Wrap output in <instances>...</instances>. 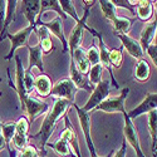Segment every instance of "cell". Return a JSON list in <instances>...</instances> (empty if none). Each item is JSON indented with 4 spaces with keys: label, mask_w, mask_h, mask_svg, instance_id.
<instances>
[{
    "label": "cell",
    "mask_w": 157,
    "mask_h": 157,
    "mask_svg": "<svg viewBox=\"0 0 157 157\" xmlns=\"http://www.w3.org/2000/svg\"><path fill=\"white\" fill-rule=\"evenodd\" d=\"M72 103L73 102L67 101V99L57 98L53 103V107H50L49 111L47 112V116L44 117V120L42 122V127L39 129V132L29 137V138H34L35 141L40 143V152H47L45 146L49 138L52 137V135H53L58 121L63 116H65L67 111L72 107Z\"/></svg>",
    "instance_id": "7a4b0ae2"
},
{
    "label": "cell",
    "mask_w": 157,
    "mask_h": 157,
    "mask_svg": "<svg viewBox=\"0 0 157 157\" xmlns=\"http://www.w3.org/2000/svg\"><path fill=\"white\" fill-rule=\"evenodd\" d=\"M47 145L53 150L58 156H60V157H75L74 156V153L72 152V150H71V147H69V145L67 142H65V140H63L62 137L57 141V142H54V143H47Z\"/></svg>",
    "instance_id": "cb8c5ba5"
},
{
    "label": "cell",
    "mask_w": 157,
    "mask_h": 157,
    "mask_svg": "<svg viewBox=\"0 0 157 157\" xmlns=\"http://www.w3.org/2000/svg\"><path fill=\"white\" fill-rule=\"evenodd\" d=\"M29 121L27 117H20V118L15 122V132L20 135H28L29 131Z\"/></svg>",
    "instance_id": "d6a6232c"
},
{
    "label": "cell",
    "mask_w": 157,
    "mask_h": 157,
    "mask_svg": "<svg viewBox=\"0 0 157 157\" xmlns=\"http://www.w3.org/2000/svg\"><path fill=\"white\" fill-rule=\"evenodd\" d=\"M49 10L56 11L62 20L63 19L65 20L68 18V15H65L63 13V10L60 9V5H59L58 0H40V13H39V19H42V17L44 15V13H47Z\"/></svg>",
    "instance_id": "44dd1931"
},
{
    "label": "cell",
    "mask_w": 157,
    "mask_h": 157,
    "mask_svg": "<svg viewBox=\"0 0 157 157\" xmlns=\"http://www.w3.org/2000/svg\"><path fill=\"white\" fill-rule=\"evenodd\" d=\"M127 2H128L131 5H132V6H133V5H137V4L141 2V0H127Z\"/></svg>",
    "instance_id": "7bdbcfd3"
},
{
    "label": "cell",
    "mask_w": 157,
    "mask_h": 157,
    "mask_svg": "<svg viewBox=\"0 0 157 157\" xmlns=\"http://www.w3.org/2000/svg\"><path fill=\"white\" fill-rule=\"evenodd\" d=\"M109 87H111V83L108 81H101L98 84L94 86V89L90 92V97L88 98L87 103L81 108L83 111H86V112L93 111L101 102H103L106 98H108Z\"/></svg>",
    "instance_id": "8992f818"
},
{
    "label": "cell",
    "mask_w": 157,
    "mask_h": 157,
    "mask_svg": "<svg viewBox=\"0 0 157 157\" xmlns=\"http://www.w3.org/2000/svg\"><path fill=\"white\" fill-rule=\"evenodd\" d=\"M18 0H6V8H5V21H4V29H3V39L6 34V29L9 25L15 19V11H17Z\"/></svg>",
    "instance_id": "484cf974"
},
{
    "label": "cell",
    "mask_w": 157,
    "mask_h": 157,
    "mask_svg": "<svg viewBox=\"0 0 157 157\" xmlns=\"http://www.w3.org/2000/svg\"><path fill=\"white\" fill-rule=\"evenodd\" d=\"M102 72H103V68L101 64H96V65H92L88 72V81L90 84H98L101 81H102Z\"/></svg>",
    "instance_id": "4dcf8cb0"
},
{
    "label": "cell",
    "mask_w": 157,
    "mask_h": 157,
    "mask_svg": "<svg viewBox=\"0 0 157 157\" xmlns=\"http://www.w3.org/2000/svg\"><path fill=\"white\" fill-rule=\"evenodd\" d=\"M3 96V92H0V97H2Z\"/></svg>",
    "instance_id": "bcb514c9"
},
{
    "label": "cell",
    "mask_w": 157,
    "mask_h": 157,
    "mask_svg": "<svg viewBox=\"0 0 157 157\" xmlns=\"http://www.w3.org/2000/svg\"><path fill=\"white\" fill-rule=\"evenodd\" d=\"M156 32H157V21L156 19L152 20L150 24H147L145 28L141 32V38H140V45L142 48V50L145 52L147 49L148 45L153 44L152 42L156 38Z\"/></svg>",
    "instance_id": "e0dca14e"
},
{
    "label": "cell",
    "mask_w": 157,
    "mask_h": 157,
    "mask_svg": "<svg viewBox=\"0 0 157 157\" xmlns=\"http://www.w3.org/2000/svg\"><path fill=\"white\" fill-rule=\"evenodd\" d=\"M123 116H124V127H123L124 141H126L127 143H129L131 147L135 150L136 157H146L145 153H143V151H142L141 143H140V137H138L137 129H136V127H135L132 120L128 118L127 112H124Z\"/></svg>",
    "instance_id": "52a82bcc"
},
{
    "label": "cell",
    "mask_w": 157,
    "mask_h": 157,
    "mask_svg": "<svg viewBox=\"0 0 157 157\" xmlns=\"http://www.w3.org/2000/svg\"><path fill=\"white\" fill-rule=\"evenodd\" d=\"M113 153H114V152H113V151H111V152H109L107 156H104V157H112V156H113ZM96 157H99V156H96Z\"/></svg>",
    "instance_id": "f6af8a7d"
},
{
    "label": "cell",
    "mask_w": 157,
    "mask_h": 157,
    "mask_svg": "<svg viewBox=\"0 0 157 157\" xmlns=\"http://www.w3.org/2000/svg\"><path fill=\"white\" fill-rule=\"evenodd\" d=\"M109 2L117 6V8H123V9H127L129 13H132V14H135V8L131 5L127 0H109Z\"/></svg>",
    "instance_id": "8d00e7d4"
},
{
    "label": "cell",
    "mask_w": 157,
    "mask_h": 157,
    "mask_svg": "<svg viewBox=\"0 0 157 157\" xmlns=\"http://www.w3.org/2000/svg\"><path fill=\"white\" fill-rule=\"evenodd\" d=\"M129 93V88L124 87L118 97L116 98H106L103 102H101L98 106L93 109V111H102V112H106V113H124L126 111V106H124V102L126 98Z\"/></svg>",
    "instance_id": "277c9868"
},
{
    "label": "cell",
    "mask_w": 157,
    "mask_h": 157,
    "mask_svg": "<svg viewBox=\"0 0 157 157\" xmlns=\"http://www.w3.org/2000/svg\"><path fill=\"white\" fill-rule=\"evenodd\" d=\"M36 153H38V150L34 146L28 145L24 150L17 152V157H35Z\"/></svg>",
    "instance_id": "d590c367"
},
{
    "label": "cell",
    "mask_w": 157,
    "mask_h": 157,
    "mask_svg": "<svg viewBox=\"0 0 157 157\" xmlns=\"http://www.w3.org/2000/svg\"><path fill=\"white\" fill-rule=\"evenodd\" d=\"M122 52H123V47H122V45H121V48H118V49H112V50H109L108 58H109V64H111L112 68H121L122 60H123Z\"/></svg>",
    "instance_id": "f546056e"
},
{
    "label": "cell",
    "mask_w": 157,
    "mask_h": 157,
    "mask_svg": "<svg viewBox=\"0 0 157 157\" xmlns=\"http://www.w3.org/2000/svg\"><path fill=\"white\" fill-rule=\"evenodd\" d=\"M71 59H73L74 64H75V67L82 74H88L89 69H90V64L86 57V50L79 47V48H77L74 52H73V54L71 56Z\"/></svg>",
    "instance_id": "ac0fdd59"
},
{
    "label": "cell",
    "mask_w": 157,
    "mask_h": 157,
    "mask_svg": "<svg viewBox=\"0 0 157 157\" xmlns=\"http://www.w3.org/2000/svg\"><path fill=\"white\" fill-rule=\"evenodd\" d=\"M133 19L129 18H118L117 17L114 20H112V25H113V33L117 34H127L133 24Z\"/></svg>",
    "instance_id": "d4e9b609"
},
{
    "label": "cell",
    "mask_w": 157,
    "mask_h": 157,
    "mask_svg": "<svg viewBox=\"0 0 157 157\" xmlns=\"http://www.w3.org/2000/svg\"><path fill=\"white\" fill-rule=\"evenodd\" d=\"M77 87L74 83L71 81V78H63V79L58 81L53 87H52V92L50 94L54 96L57 98L62 99H67L71 102H74V97L77 93Z\"/></svg>",
    "instance_id": "ba28073f"
},
{
    "label": "cell",
    "mask_w": 157,
    "mask_h": 157,
    "mask_svg": "<svg viewBox=\"0 0 157 157\" xmlns=\"http://www.w3.org/2000/svg\"><path fill=\"white\" fill-rule=\"evenodd\" d=\"M69 78L74 83V86L77 87V89H84L87 92H92L94 89V86L89 83L88 77L86 74H82L77 69L73 59H71V64H69Z\"/></svg>",
    "instance_id": "7c38bea8"
},
{
    "label": "cell",
    "mask_w": 157,
    "mask_h": 157,
    "mask_svg": "<svg viewBox=\"0 0 157 157\" xmlns=\"http://www.w3.org/2000/svg\"><path fill=\"white\" fill-rule=\"evenodd\" d=\"M83 3H84V6H86V9L90 10V8L93 6V3H94V0H83Z\"/></svg>",
    "instance_id": "60d3db41"
},
{
    "label": "cell",
    "mask_w": 157,
    "mask_h": 157,
    "mask_svg": "<svg viewBox=\"0 0 157 157\" xmlns=\"http://www.w3.org/2000/svg\"><path fill=\"white\" fill-rule=\"evenodd\" d=\"M39 24L43 25V27H45L50 34H53L54 36H57L59 39V42L63 45V53L68 52V42H67V39H65V36H64L62 19L59 17L54 18L53 20H50V21H42L40 20V21H39Z\"/></svg>",
    "instance_id": "8fae6325"
},
{
    "label": "cell",
    "mask_w": 157,
    "mask_h": 157,
    "mask_svg": "<svg viewBox=\"0 0 157 157\" xmlns=\"http://www.w3.org/2000/svg\"><path fill=\"white\" fill-rule=\"evenodd\" d=\"M148 132L151 138V148L152 155L156 157V147H157V108L150 111L148 113Z\"/></svg>",
    "instance_id": "ffe728a7"
},
{
    "label": "cell",
    "mask_w": 157,
    "mask_h": 157,
    "mask_svg": "<svg viewBox=\"0 0 157 157\" xmlns=\"http://www.w3.org/2000/svg\"><path fill=\"white\" fill-rule=\"evenodd\" d=\"M117 36H118L120 40L122 42L123 49L127 50V53L131 57H133L137 60L143 59V54H145V52L142 50L138 40H136V39H133V38H131L128 34H117Z\"/></svg>",
    "instance_id": "4fadbf2b"
},
{
    "label": "cell",
    "mask_w": 157,
    "mask_h": 157,
    "mask_svg": "<svg viewBox=\"0 0 157 157\" xmlns=\"http://www.w3.org/2000/svg\"><path fill=\"white\" fill-rule=\"evenodd\" d=\"M39 45L42 48L43 54H49L52 50H53V42H52V36H47L42 40H39Z\"/></svg>",
    "instance_id": "e575fe53"
},
{
    "label": "cell",
    "mask_w": 157,
    "mask_h": 157,
    "mask_svg": "<svg viewBox=\"0 0 157 157\" xmlns=\"http://www.w3.org/2000/svg\"><path fill=\"white\" fill-rule=\"evenodd\" d=\"M146 52H147L148 57L151 58L152 63L155 64V67H156V65H157V47H156V44H151V45H148L147 49H146Z\"/></svg>",
    "instance_id": "74e56055"
},
{
    "label": "cell",
    "mask_w": 157,
    "mask_h": 157,
    "mask_svg": "<svg viewBox=\"0 0 157 157\" xmlns=\"http://www.w3.org/2000/svg\"><path fill=\"white\" fill-rule=\"evenodd\" d=\"M65 117V126H64V129L62 131V135L60 137L63 140H65V142L69 145L72 152L74 153L75 157H82L81 155V147H79V142H78V137H77V132L74 131L71 121L67 116H64Z\"/></svg>",
    "instance_id": "30bf717a"
},
{
    "label": "cell",
    "mask_w": 157,
    "mask_h": 157,
    "mask_svg": "<svg viewBox=\"0 0 157 157\" xmlns=\"http://www.w3.org/2000/svg\"><path fill=\"white\" fill-rule=\"evenodd\" d=\"M86 57L90 64L92 65H96V64H99V50H98V47L96 45H92L88 50H86Z\"/></svg>",
    "instance_id": "1f68e13d"
},
{
    "label": "cell",
    "mask_w": 157,
    "mask_h": 157,
    "mask_svg": "<svg viewBox=\"0 0 157 157\" xmlns=\"http://www.w3.org/2000/svg\"><path fill=\"white\" fill-rule=\"evenodd\" d=\"M8 152H9V157H17V150H13L11 147H8Z\"/></svg>",
    "instance_id": "b9f144b4"
},
{
    "label": "cell",
    "mask_w": 157,
    "mask_h": 157,
    "mask_svg": "<svg viewBox=\"0 0 157 157\" xmlns=\"http://www.w3.org/2000/svg\"><path fill=\"white\" fill-rule=\"evenodd\" d=\"M52 87H53V83H52L50 78L47 74H40L34 79V88L40 97H49L52 92Z\"/></svg>",
    "instance_id": "d6986e66"
},
{
    "label": "cell",
    "mask_w": 157,
    "mask_h": 157,
    "mask_svg": "<svg viewBox=\"0 0 157 157\" xmlns=\"http://www.w3.org/2000/svg\"><path fill=\"white\" fill-rule=\"evenodd\" d=\"M45 155H47V152H38L35 155V157H45Z\"/></svg>",
    "instance_id": "ee69618b"
},
{
    "label": "cell",
    "mask_w": 157,
    "mask_h": 157,
    "mask_svg": "<svg viewBox=\"0 0 157 157\" xmlns=\"http://www.w3.org/2000/svg\"><path fill=\"white\" fill-rule=\"evenodd\" d=\"M2 123L3 122H0V151H3L4 148H6L5 141H4V137H3V132H2Z\"/></svg>",
    "instance_id": "ab89813d"
},
{
    "label": "cell",
    "mask_w": 157,
    "mask_h": 157,
    "mask_svg": "<svg viewBox=\"0 0 157 157\" xmlns=\"http://www.w3.org/2000/svg\"><path fill=\"white\" fill-rule=\"evenodd\" d=\"M151 75V67L145 59H140L137 62L136 69H135V79L140 83H145L150 79Z\"/></svg>",
    "instance_id": "7402d4cb"
},
{
    "label": "cell",
    "mask_w": 157,
    "mask_h": 157,
    "mask_svg": "<svg viewBox=\"0 0 157 157\" xmlns=\"http://www.w3.org/2000/svg\"><path fill=\"white\" fill-rule=\"evenodd\" d=\"M34 79H35V78L32 75V72L24 71V78H23V81H24L25 90H27V93H28V94L34 89Z\"/></svg>",
    "instance_id": "836d02e7"
},
{
    "label": "cell",
    "mask_w": 157,
    "mask_h": 157,
    "mask_svg": "<svg viewBox=\"0 0 157 157\" xmlns=\"http://www.w3.org/2000/svg\"><path fill=\"white\" fill-rule=\"evenodd\" d=\"M156 106H157V93L156 92H148L137 107H135L131 112H127V116H128V118L135 120L138 116L148 113L150 111L155 109Z\"/></svg>",
    "instance_id": "9c48e42d"
},
{
    "label": "cell",
    "mask_w": 157,
    "mask_h": 157,
    "mask_svg": "<svg viewBox=\"0 0 157 157\" xmlns=\"http://www.w3.org/2000/svg\"><path fill=\"white\" fill-rule=\"evenodd\" d=\"M40 20H36V24L34 25H28V27H25L24 29L14 33V34H10V33H6L4 38H8L10 43H11V47H10V52L8 53V56L5 57L6 60H11L15 56V52L17 49H19L20 47H24V45H28L29 43V38L32 35V33L34 32L35 27L38 25V23Z\"/></svg>",
    "instance_id": "3957f363"
},
{
    "label": "cell",
    "mask_w": 157,
    "mask_h": 157,
    "mask_svg": "<svg viewBox=\"0 0 157 157\" xmlns=\"http://www.w3.org/2000/svg\"><path fill=\"white\" fill-rule=\"evenodd\" d=\"M135 13L142 21H148L153 15V5L150 0H141L135 9Z\"/></svg>",
    "instance_id": "603a6c76"
},
{
    "label": "cell",
    "mask_w": 157,
    "mask_h": 157,
    "mask_svg": "<svg viewBox=\"0 0 157 157\" xmlns=\"http://www.w3.org/2000/svg\"><path fill=\"white\" fill-rule=\"evenodd\" d=\"M14 60H15V64H17V72H15V77H17V86L13 88H15L17 90V94L19 97V101H20V106H21V109L27 113V118L29 121V123L34 122L36 118L40 114H45L48 111H49V106L45 103V102H40L35 98H30L29 94L27 93L25 90V87H24V67H23V63H21V59L19 56H14Z\"/></svg>",
    "instance_id": "6da1fadb"
},
{
    "label": "cell",
    "mask_w": 157,
    "mask_h": 157,
    "mask_svg": "<svg viewBox=\"0 0 157 157\" xmlns=\"http://www.w3.org/2000/svg\"><path fill=\"white\" fill-rule=\"evenodd\" d=\"M99 2V5H101V9H102V13L104 18L107 20L112 21L117 18V14H116V6L109 2V0H98Z\"/></svg>",
    "instance_id": "4316f807"
},
{
    "label": "cell",
    "mask_w": 157,
    "mask_h": 157,
    "mask_svg": "<svg viewBox=\"0 0 157 157\" xmlns=\"http://www.w3.org/2000/svg\"><path fill=\"white\" fill-rule=\"evenodd\" d=\"M58 2H59V5H60V9L63 10V13L65 15L72 17L75 20V23L81 21V18L78 17L77 11H75V8L73 5V0H58Z\"/></svg>",
    "instance_id": "83f0119b"
},
{
    "label": "cell",
    "mask_w": 157,
    "mask_h": 157,
    "mask_svg": "<svg viewBox=\"0 0 157 157\" xmlns=\"http://www.w3.org/2000/svg\"><path fill=\"white\" fill-rule=\"evenodd\" d=\"M126 155H127V142H126V141H124V138H123L122 145H121L120 150L117 151L116 153H113V156H112V157H126Z\"/></svg>",
    "instance_id": "f35d334b"
},
{
    "label": "cell",
    "mask_w": 157,
    "mask_h": 157,
    "mask_svg": "<svg viewBox=\"0 0 157 157\" xmlns=\"http://www.w3.org/2000/svg\"><path fill=\"white\" fill-rule=\"evenodd\" d=\"M27 47L29 50V64H28V68L25 71L32 72L33 67H36L43 73L44 72V63H43V52H42L40 45L36 44L34 47H30V45H27Z\"/></svg>",
    "instance_id": "2e32d148"
},
{
    "label": "cell",
    "mask_w": 157,
    "mask_h": 157,
    "mask_svg": "<svg viewBox=\"0 0 157 157\" xmlns=\"http://www.w3.org/2000/svg\"><path fill=\"white\" fill-rule=\"evenodd\" d=\"M97 38H98V42H99V48H98V50H99V64L102 65V68L108 69L109 75H111L112 84H113L116 88H120L118 83H117L116 78H114V74H113V68L111 67V64H109V58H108V53H109V50H108L107 45L104 44V42H103V39H102V34H101L99 36H97Z\"/></svg>",
    "instance_id": "9a60e30c"
},
{
    "label": "cell",
    "mask_w": 157,
    "mask_h": 157,
    "mask_svg": "<svg viewBox=\"0 0 157 157\" xmlns=\"http://www.w3.org/2000/svg\"><path fill=\"white\" fill-rule=\"evenodd\" d=\"M72 107H74V109H75V112H77L78 121H79L82 132H83V135H84L86 145H87V147H88V151H89L90 157L98 156L97 152H96V148H94V143H93L92 136H90V116H89V112L83 111L75 102L72 103Z\"/></svg>",
    "instance_id": "5b68a950"
},
{
    "label": "cell",
    "mask_w": 157,
    "mask_h": 157,
    "mask_svg": "<svg viewBox=\"0 0 157 157\" xmlns=\"http://www.w3.org/2000/svg\"><path fill=\"white\" fill-rule=\"evenodd\" d=\"M40 13V0H23V14L28 19L29 25L36 24Z\"/></svg>",
    "instance_id": "5bb4252c"
},
{
    "label": "cell",
    "mask_w": 157,
    "mask_h": 157,
    "mask_svg": "<svg viewBox=\"0 0 157 157\" xmlns=\"http://www.w3.org/2000/svg\"><path fill=\"white\" fill-rule=\"evenodd\" d=\"M2 132H3L4 141H5V146L8 148V147H10L11 140H13V137H14V133H15V122L2 123Z\"/></svg>",
    "instance_id": "f1b7e54d"
}]
</instances>
